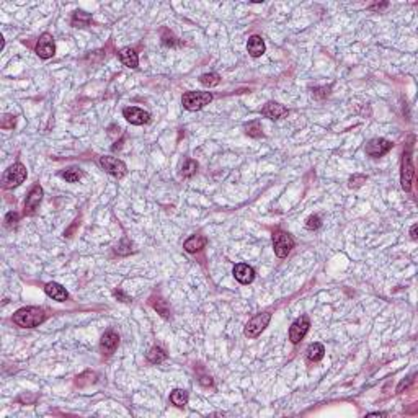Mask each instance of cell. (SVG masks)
<instances>
[{
	"label": "cell",
	"instance_id": "obj_1",
	"mask_svg": "<svg viewBox=\"0 0 418 418\" xmlns=\"http://www.w3.org/2000/svg\"><path fill=\"white\" fill-rule=\"evenodd\" d=\"M44 317V310L39 307H22L13 314V322L22 329H33V327L43 324Z\"/></svg>",
	"mask_w": 418,
	"mask_h": 418
},
{
	"label": "cell",
	"instance_id": "obj_2",
	"mask_svg": "<svg viewBox=\"0 0 418 418\" xmlns=\"http://www.w3.org/2000/svg\"><path fill=\"white\" fill-rule=\"evenodd\" d=\"M213 101V95L209 91H186L181 98L183 107L189 111H198Z\"/></svg>",
	"mask_w": 418,
	"mask_h": 418
},
{
	"label": "cell",
	"instance_id": "obj_3",
	"mask_svg": "<svg viewBox=\"0 0 418 418\" xmlns=\"http://www.w3.org/2000/svg\"><path fill=\"white\" fill-rule=\"evenodd\" d=\"M26 178V168L23 163H13V165L7 170L2 176V183L5 188H17L18 185H22Z\"/></svg>",
	"mask_w": 418,
	"mask_h": 418
},
{
	"label": "cell",
	"instance_id": "obj_4",
	"mask_svg": "<svg viewBox=\"0 0 418 418\" xmlns=\"http://www.w3.org/2000/svg\"><path fill=\"white\" fill-rule=\"evenodd\" d=\"M270 320H271V314L270 312H261V314H257L252 320H248V324L245 325V337L248 338H257L261 332H263L268 324H270Z\"/></svg>",
	"mask_w": 418,
	"mask_h": 418
},
{
	"label": "cell",
	"instance_id": "obj_5",
	"mask_svg": "<svg viewBox=\"0 0 418 418\" xmlns=\"http://www.w3.org/2000/svg\"><path fill=\"white\" fill-rule=\"evenodd\" d=\"M273 248L276 257L284 258L291 253V250L294 248V240L291 239V235L287 232L278 231L273 234Z\"/></svg>",
	"mask_w": 418,
	"mask_h": 418
},
{
	"label": "cell",
	"instance_id": "obj_6",
	"mask_svg": "<svg viewBox=\"0 0 418 418\" xmlns=\"http://www.w3.org/2000/svg\"><path fill=\"white\" fill-rule=\"evenodd\" d=\"M100 167L107 173L116 176V178H121V176H124L128 172L126 163L121 162L120 159H116V157H110V155L100 157Z\"/></svg>",
	"mask_w": 418,
	"mask_h": 418
},
{
	"label": "cell",
	"instance_id": "obj_7",
	"mask_svg": "<svg viewBox=\"0 0 418 418\" xmlns=\"http://www.w3.org/2000/svg\"><path fill=\"white\" fill-rule=\"evenodd\" d=\"M413 175H415V170H413V163H411V147L408 146V149L403 152V159H402V176H400L402 188L405 189V191H410V189H411V181H413Z\"/></svg>",
	"mask_w": 418,
	"mask_h": 418
},
{
	"label": "cell",
	"instance_id": "obj_8",
	"mask_svg": "<svg viewBox=\"0 0 418 418\" xmlns=\"http://www.w3.org/2000/svg\"><path fill=\"white\" fill-rule=\"evenodd\" d=\"M309 327H310L309 317H307V316H300L299 319L294 320L292 325H291V329H289V340L294 345L299 343L300 340L305 337V333L309 332Z\"/></svg>",
	"mask_w": 418,
	"mask_h": 418
},
{
	"label": "cell",
	"instance_id": "obj_9",
	"mask_svg": "<svg viewBox=\"0 0 418 418\" xmlns=\"http://www.w3.org/2000/svg\"><path fill=\"white\" fill-rule=\"evenodd\" d=\"M392 149V142L384 139V137H376V139H371L366 146V154L371 157H382L389 152Z\"/></svg>",
	"mask_w": 418,
	"mask_h": 418
},
{
	"label": "cell",
	"instance_id": "obj_10",
	"mask_svg": "<svg viewBox=\"0 0 418 418\" xmlns=\"http://www.w3.org/2000/svg\"><path fill=\"white\" fill-rule=\"evenodd\" d=\"M36 54L41 59H49L56 54L54 39H52L49 33H44V35H41V38H39V41L36 44Z\"/></svg>",
	"mask_w": 418,
	"mask_h": 418
},
{
	"label": "cell",
	"instance_id": "obj_11",
	"mask_svg": "<svg viewBox=\"0 0 418 418\" xmlns=\"http://www.w3.org/2000/svg\"><path fill=\"white\" fill-rule=\"evenodd\" d=\"M41 199H43V188L39 185H35L30 189V193L25 199V214H28V216L35 214L36 209L39 207Z\"/></svg>",
	"mask_w": 418,
	"mask_h": 418
},
{
	"label": "cell",
	"instance_id": "obj_12",
	"mask_svg": "<svg viewBox=\"0 0 418 418\" xmlns=\"http://www.w3.org/2000/svg\"><path fill=\"white\" fill-rule=\"evenodd\" d=\"M123 116L126 118V121L131 124H136V126H141V124H146L150 120V115L147 111H144L137 107H128L123 110Z\"/></svg>",
	"mask_w": 418,
	"mask_h": 418
},
{
	"label": "cell",
	"instance_id": "obj_13",
	"mask_svg": "<svg viewBox=\"0 0 418 418\" xmlns=\"http://www.w3.org/2000/svg\"><path fill=\"white\" fill-rule=\"evenodd\" d=\"M118 345H120V335L115 332V330H108L104 335L101 337V342H100V350L103 351V355H113L115 350L118 348Z\"/></svg>",
	"mask_w": 418,
	"mask_h": 418
},
{
	"label": "cell",
	"instance_id": "obj_14",
	"mask_svg": "<svg viewBox=\"0 0 418 418\" xmlns=\"http://www.w3.org/2000/svg\"><path fill=\"white\" fill-rule=\"evenodd\" d=\"M234 276L240 284H250L255 279V270L247 263H239L234 266Z\"/></svg>",
	"mask_w": 418,
	"mask_h": 418
},
{
	"label": "cell",
	"instance_id": "obj_15",
	"mask_svg": "<svg viewBox=\"0 0 418 418\" xmlns=\"http://www.w3.org/2000/svg\"><path fill=\"white\" fill-rule=\"evenodd\" d=\"M44 291L49 297H52L54 300H59V302H64V300L69 299V292L65 291V287L61 286L59 283H48L44 287Z\"/></svg>",
	"mask_w": 418,
	"mask_h": 418
},
{
	"label": "cell",
	"instance_id": "obj_16",
	"mask_svg": "<svg viewBox=\"0 0 418 418\" xmlns=\"http://www.w3.org/2000/svg\"><path fill=\"white\" fill-rule=\"evenodd\" d=\"M263 115L266 118H270V120H279V118H283L284 115H287V108L283 107V104H279V103L270 101V103L265 104Z\"/></svg>",
	"mask_w": 418,
	"mask_h": 418
},
{
	"label": "cell",
	"instance_id": "obj_17",
	"mask_svg": "<svg viewBox=\"0 0 418 418\" xmlns=\"http://www.w3.org/2000/svg\"><path fill=\"white\" fill-rule=\"evenodd\" d=\"M206 244H207L206 237H202V235H191V237L183 244V247H185V250L188 253H196V252L202 250V248L206 247Z\"/></svg>",
	"mask_w": 418,
	"mask_h": 418
},
{
	"label": "cell",
	"instance_id": "obj_18",
	"mask_svg": "<svg viewBox=\"0 0 418 418\" xmlns=\"http://www.w3.org/2000/svg\"><path fill=\"white\" fill-rule=\"evenodd\" d=\"M247 51H248V54H250L252 57H260V56L265 52V43H263V39H261L260 36H257V35L252 36V38H248Z\"/></svg>",
	"mask_w": 418,
	"mask_h": 418
},
{
	"label": "cell",
	"instance_id": "obj_19",
	"mask_svg": "<svg viewBox=\"0 0 418 418\" xmlns=\"http://www.w3.org/2000/svg\"><path fill=\"white\" fill-rule=\"evenodd\" d=\"M120 59H121V62L126 65V67H129V69H136L137 64H139L137 52L133 48H123L120 51Z\"/></svg>",
	"mask_w": 418,
	"mask_h": 418
},
{
	"label": "cell",
	"instance_id": "obj_20",
	"mask_svg": "<svg viewBox=\"0 0 418 418\" xmlns=\"http://www.w3.org/2000/svg\"><path fill=\"white\" fill-rule=\"evenodd\" d=\"M324 355H325V348H324V345H320V343H312V345H309V348L305 350V356L310 363L320 361V359L324 358Z\"/></svg>",
	"mask_w": 418,
	"mask_h": 418
},
{
	"label": "cell",
	"instance_id": "obj_21",
	"mask_svg": "<svg viewBox=\"0 0 418 418\" xmlns=\"http://www.w3.org/2000/svg\"><path fill=\"white\" fill-rule=\"evenodd\" d=\"M170 402H172L175 407H185L188 403V392L183 389H175L172 394H170Z\"/></svg>",
	"mask_w": 418,
	"mask_h": 418
},
{
	"label": "cell",
	"instance_id": "obj_22",
	"mask_svg": "<svg viewBox=\"0 0 418 418\" xmlns=\"http://www.w3.org/2000/svg\"><path fill=\"white\" fill-rule=\"evenodd\" d=\"M165 359H167V353L163 351L160 346H154V348H150L147 353V361L152 364H159L162 361H165Z\"/></svg>",
	"mask_w": 418,
	"mask_h": 418
},
{
	"label": "cell",
	"instance_id": "obj_23",
	"mask_svg": "<svg viewBox=\"0 0 418 418\" xmlns=\"http://www.w3.org/2000/svg\"><path fill=\"white\" fill-rule=\"evenodd\" d=\"M91 22V17L88 13H85L82 10H77L74 13V17H72V26H75V28H83V26H88Z\"/></svg>",
	"mask_w": 418,
	"mask_h": 418
},
{
	"label": "cell",
	"instance_id": "obj_24",
	"mask_svg": "<svg viewBox=\"0 0 418 418\" xmlns=\"http://www.w3.org/2000/svg\"><path fill=\"white\" fill-rule=\"evenodd\" d=\"M150 304H152V307L154 309L157 310L160 314L162 317H168L170 316V309H168V305H167V302L165 300H163L162 297H159V296H154V297H150Z\"/></svg>",
	"mask_w": 418,
	"mask_h": 418
},
{
	"label": "cell",
	"instance_id": "obj_25",
	"mask_svg": "<svg viewBox=\"0 0 418 418\" xmlns=\"http://www.w3.org/2000/svg\"><path fill=\"white\" fill-rule=\"evenodd\" d=\"M199 82L204 85V87L213 88V87H216V85H219L221 77H219V74H216V72H209V74H202L199 77Z\"/></svg>",
	"mask_w": 418,
	"mask_h": 418
},
{
	"label": "cell",
	"instance_id": "obj_26",
	"mask_svg": "<svg viewBox=\"0 0 418 418\" xmlns=\"http://www.w3.org/2000/svg\"><path fill=\"white\" fill-rule=\"evenodd\" d=\"M61 176L65 181H69V183H77L78 180L82 178V170L77 168V167H72V168L65 170V172H62Z\"/></svg>",
	"mask_w": 418,
	"mask_h": 418
},
{
	"label": "cell",
	"instance_id": "obj_27",
	"mask_svg": "<svg viewBox=\"0 0 418 418\" xmlns=\"http://www.w3.org/2000/svg\"><path fill=\"white\" fill-rule=\"evenodd\" d=\"M196 170H198V163H196L194 160H191V159H188L181 167V175L189 178V176H193L196 173Z\"/></svg>",
	"mask_w": 418,
	"mask_h": 418
},
{
	"label": "cell",
	"instance_id": "obj_28",
	"mask_svg": "<svg viewBox=\"0 0 418 418\" xmlns=\"http://www.w3.org/2000/svg\"><path fill=\"white\" fill-rule=\"evenodd\" d=\"M245 133L248 136H252V137H260L261 134V124L258 121H252V123H248L247 126H245Z\"/></svg>",
	"mask_w": 418,
	"mask_h": 418
},
{
	"label": "cell",
	"instance_id": "obj_29",
	"mask_svg": "<svg viewBox=\"0 0 418 418\" xmlns=\"http://www.w3.org/2000/svg\"><path fill=\"white\" fill-rule=\"evenodd\" d=\"M320 224H322V222H320V218H319V216L316 214V216H310V218L307 219V222H305V227L309 229V231H316V229H319V227H320Z\"/></svg>",
	"mask_w": 418,
	"mask_h": 418
},
{
	"label": "cell",
	"instance_id": "obj_30",
	"mask_svg": "<svg viewBox=\"0 0 418 418\" xmlns=\"http://www.w3.org/2000/svg\"><path fill=\"white\" fill-rule=\"evenodd\" d=\"M363 183H366V176L364 175H353L351 178H350V186L351 188H359L363 185Z\"/></svg>",
	"mask_w": 418,
	"mask_h": 418
},
{
	"label": "cell",
	"instance_id": "obj_31",
	"mask_svg": "<svg viewBox=\"0 0 418 418\" xmlns=\"http://www.w3.org/2000/svg\"><path fill=\"white\" fill-rule=\"evenodd\" d=\"M17 222H18V214H17V213H9V214H7V218H5V227L13 229V227L17 226Z\"/></svg>",
	"mask_w": 418,
	"mask_h": 418
},
{
	"label": "cell",
	"instance_id": "obj_32",
	"mask_svg": "<svg viewBox=\"0 0 418 418\" xmlns=\"http://www.w3.org/2000/svg\"><path fill=\"white\" fill-rule=\"evenodd\" d=\"M411 382V379L408 377L407 381H402L400 384H398V387H397V392H402L403 390V387H408V384Z\"/></svg>",
	"mask_w": 418,
	"mask_h": 418
},
{
	"label": "cell",
	"instance_id": "obj_33",
	"mask_svg": "<svg viewBox=\"0 0 418 418\" xmlns=\"http://www.w3.org/2000/svg\"><path fill=\"white\" fill-rule=\"evenodd\" d=\"M115 296L120 297V299H123V302H131V299H129L128 296H124V294H123L121 291H115Z\"/></svg>",
	"mask_w": 418,
	"mask_h": 418
},
{
	"label": "cell",
	"instance_id": "obj_34",
	"mask_svg": "<svg viewBox=\"0 0 418 418\" xmlns=\"http://www.w3.org/2000/svg\"><path fill=\"white\" fill-rule=\"evenodd\" d=\"M382 9H387V4H381V5H371L369 10H382Z\"/></svg>",
	"mask_w": 418,
	"mask_h": 418
},
{
	"label": "cell",
	"instance_id": "obj_35",
	"mask_svg": "<svg viewBox=\"0 0 418 418\" xmlns=\"http://www.w3.org/2000/svg\"><path fill=\"white\" fill-rule=\"evenodd\" d=\"M416 229H418L416 224H413V226H411V229H410V235H411V239H413V240H416V237H418V235H416Z\"/></svg>",
	"mask_w": 418,
	"mask_h": 418
}]
</instances>
